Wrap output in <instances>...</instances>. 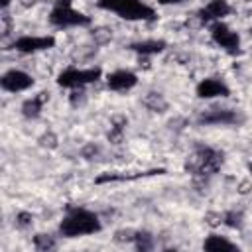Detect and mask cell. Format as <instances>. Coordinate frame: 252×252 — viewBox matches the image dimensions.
<instances>
[{
	"mask_svg": "<svg viewBox=\"0 0 252 252\" xmlns=\"http://www.w3.org/2000/svg\"><path fill=\"white\" fill-rule=\"evenodd\" d=\"M102 222L96 213L85 209V207H71L67 209V215L63 217L59 224V232L65 238H77L85 234H94L100 232Z\"/></svg>",
	"mask_w": 252,
	"mask_h": 252,
	"instance_id": "1",
	"label": "cell"
},
{
	"mask_svg": "<svg viewBox=\"0 0 252 252\" xmlns=\"http://www.w3.org/2000/svg\"><path fill=\"white\" fill-rule=\"evenodd\" d=\"M222 161H224L222 152H219L215 148H209V146H199L195 150V154L191 156V159L187 161V169H189L191 175L205 179V177L217 173L220 169Z\"/></svg>",
	"mask_w": 252,
	"mask_h": 252,
	"instance_id": "2",
	"label": "cell"
},
{
	"mask_svg": "<svg viewBox=\"0 0 252 252\" xmlns=\"http://www.w3.org/2000/svg\"><path fill=\"white\" fill-rule=\"evenodd\" d=\"M98 8L118 14L126 20H154L156 12L152 6L144 4L142 0H98Z\"/></svg>",
	"mask_w": 252,
	"mask_h": 252,
	"instance_id": "3",
	"label": "cell"
},
{
	"mask_svg": "<svg viewBox=\"0 0 252 252\" xmlns=\"http://www.w3.org/2000/svg\"><path fill=\"white\" fill-rule=\"evenodd\" d=\"M49 22L57 28H77V26H89L91 18L85 16L83 12H77L71 6V0H57L49 14Z\"/></svg>",
	"mask_w": 252,
	"mask_h": 252,
	"instance_id": "4",
	"label": "cell"
},
{
	"mask_svg": "<svg viewBox=\"0 0 252 252\" xmlns=\"http://www.w3.org/2000/svg\"><path fill=\"white\" fill-rule=\"evenodd\" d=\"M102 75V71L98 67H91V69H77V67H69L65 71L59 73L57 83L61 87H69V89H83L89 83L98 81Z\"/></svg>",
	"mask_w": 252,
	"mask_h": 252,
	"instance_id": "5",
	"label": "cell"
},
{
	"mask_svg": "<svg viewBox=\"0 0 252 252\" xmlns=\"http://www.w3.org/2000/svg\"><path fill=\"white\" fill-rule=\"evenodd\" d=\"M211 37H213V41H215L219 47H222V49L228 51V53H236L238 47H240V37H238V33L232 32V30H230L226 24H222L220 20L211 26Z\"/></svg>",
	"mask_w": 252,
	"mask_h": 252,
	"instance_id": "6",
	"label": "cell"
},
{
	"mask_svg": "<svg viewBox=\"0 0 252 252\" xmlns=\"http://www.w3.org/2000/svg\"><path fill=\"white\" fill-rule=\"evenodd\" d=\"M53 45H55V37L51 35H22L12 43V47L22 53H33V51L49 49Z\"/></svg>",
	"mask_w": 252,
	"mask_h": 252,
	"instance_id": "7",
	"label": "cell"
},
{
	"mask_svg": "<svg viewBox=\"0 0 252 252\" xmlns=\"http://www.w3.org/2000/svg\"><path fill=\"white\" fill-rule=\"evenodd\" d=\"M0 85L4 91L8 93H20V91H28L32 85H33V79L26 73V71H20V69H10L2 75L0 79Z\"/></svg>",
	"mask_w": 252,
	"mask_h": 252,
	"instance_id": "8",
	"label": "cell"
},
{
	"mask_svg": "<svg viewBox=\"0 0 252 252\" xmlns=\"http://www.w3.org/2000/svg\"><path fill=\"white\" fill-rule=\"evenodd\" d=\"M240 120V116L236 114V110H228V108H211L207 112H203L199 116L201 124H236Z\"/></svg>",
	"mask_w": 252,
	"mask_h": 252,
	"instance_id": "9",
	"label": "cell"
},
{
	"mask_svg": "<svg viewBox=\"0 0 252 252\" xmlns=\"http://www.w3.org/2000/svg\"><path fill=\"white\" fill-rule=\"evenodd\" d=\"M226 14H230V6L226 0H211L205 8L199 10L197 18L201 24H209V22H219Z\"/></svg>",
	"mask_w": 252,
	"mask_h": 252,
	"instance_id": "10",
	"label": "cell"
},
{
	"mask_svg": "<svg viewBox=\"0 0 252 252\" xmlns=\"http://www.w3.org/2000/svg\"><path fill=\"white\" fill-rule=\"evenodd\" d=\"M138 83V77H136V73H132V71H126V69H118V71H114V73H110L108 77H106V85H108V89H112V91H130L134 85Z\"/></svg>",
	"mask_w": 252,
	"mask_h": 252,
	"instance_id": "11",
	"label": "cell"
},
{
	"mask_svg": "<svg viewBox=\"0 0 252 252\" xmlns=\"http://www.w3.org/2000/svg\"><path fill=\"white\" fill-rule=\"evenodd\" d=\"M197 94L201 98H215V96H228L230 89L220 79H203L197 85Z\"/></svg>",
	"mask_w": 252,
	"mask_h": 252,
	"instance_id": "12",
	"label": "cell"
},
{
	"mask_svg": "<svg viewBox=\"0 0 252 252\" xmlns=\"http://www.w3.org/2000/svg\"><path fill=\"white\" fill-rule=\"evenodd\" d=\"M47 98H49V93H45V91L33 94L32 98H28V100L22 104V114H24L26 118H37L39 112H41V108H43V104L47 102Z\"/></svg>",
	"mask_w": 252,
	"mask_h": 252,
	"instance_id": "13",
	"label": "cell"
},
{
	"mask_svg": "<svg viewBox=\"0 0 252 252\" xmlns=\"http://www.w3.org/2000/svg\"><path fill=\"white\" fill-rule=\"evenodd\" d=\"M203 248L209 250V252H224V250H238V246L230 240H226L224 236H219V234H211L205 238L203 242Z\"/></svg>",
	"mask_w": 252,
	"mask_h": 252,
	"instance_id": "14",
	"label": "cell"
},
{
	"mask_svg": "<svg viewBox=\"0 0 252 252\" xmlns=\"http://www.w3.org/2000/svg\"><path fill=\"white\" fill-rule=\"evenodd\" d=\"M130 49H134V51H138L142 55H156V53L165 49V41L163 39H144V41L132 43Z\"/></svg>",
	"mask_w": 252,
	"mask_h": 252,
	"instance_id": "15",
	"label": "cell"
},
{
	"mask_svg": "<svg viewBox=\"0 0 252 252\" xmlns=\"http://www.w3.org/2000/svg\"><path fill=\"white\" fill-rule=\"evenodd\" d=\"M142 102H144V106H146L148 110H152V112H163V110L167 108V100H165L159 93H148Z\"/></svg>",
	"mask_w": 252,
	"mask_h": 252,
	"instance_id": "16",
	"label": "cell"
},
{
	"mask_svg": "<svg viewBox=\"0 0 252 252\" xmlns=\"http://www.w3.org/2000/svg\"><path fill=\"white\" fill-rule=\"evenodd\" d=\"M124 126H126V118L124 116H114L112 118V128H110V134H108V140L118 144L122 140V132H124Z\"/></svg>",
	"mask_w": 252,
	"mask_h": 252,
	"instance_id": "17",
	"label": "cell"
},
{
	"mask_svg": "<svg viewBox=\"0 0 252 252\" xmlns=\"http://www.w3.org/2000/svg\"><path fill=\"white\" fill-rule=\"evenodd\" d=\"M134 244H136L138 250H152L154 248V236L146 230H140L134 236Z\"/></svg>",
	"mask_w": 252,
	"mask_h": 252,
	"instance_id": "18",
	"label": "cell"
},
{
	"mask_svg": "<svg viewBox=\"0 0 252 252\" xmlns=\"http://www.w3.org/2000/svg\"><path fill=\"white\" fill-rule=\"evenodd\" d=\"M33 246L37 250H41V252H47V250H53L55 248V240L49 234H35L33 236Z\"/></svg>",
	"mask_w": 252,
	"mask_h": 252,
	"instance_id": "19",
	"label": "cell"
},
{
	"mask_svg": "<svg viewBox=\"0 0 252 252\" xmlns=\"http://www.w3.org/2000/svg\"><path fill=\"white\" fill-rule=\"evenodd\" d=\"M222 222L230 228H240L242 226V213L240 211H228L222 215Z\"/></svg>",
	"mask_w": 252,
	"mask_h": 252,
	"instance_id": "20",
	"label": "cell"
},
{
	"mask_svg": "<svg viewBox=\"0 0 252 252\" xmlns=\"http://www.w3.org/2000/svg\"><path fill=\"white\" fill-rule=\"evenodd\" d=\"M93 39H94V43H98V45L108 43V41L112 39V32H110L108 28H96V30L93 32Z\"/></svg>",
	"mask_w": 252,
	"mask_h": 252,
	"instance_id": "21",
	"label": "cell"
},
{
	"mask_svg": "<svg viewBox=\"0 0 252 252\" xmlns=\"http://www.w3.org/2000/svg\"><path fill=\"white\" fill-rule=\"evenodd\" d=\"M32 222H33V217L30 213L22 211V213L16 215V226L18 228H28V226H32Z\"/></svg>",
	"mask_w": 252,
	"mask_h": 252,
	"instance_id": "22",
	"label": "cell"
},
{
	"mask_svg": "<svg viewBox=\"0 0 252 252\" xmlns=\"http://www.w3.org/2000/svg\"><path fill=\"white\" fill-rule=\"evenodd\" d=\"M39 142H41V146H49V148H55V146H57V138H55V134H51V132L43 134V136L39 138Z\"/></svg>",
	"mask_w": 252,
	"mask_h": 252,
	"instance_id": "23",
	"label": "cell"
},
{
	"mask_svg": "<svg viewBox=\"0 0 252 252\" xmlns=\"http://www.w3.org/2000/svg\"><path fill=\"white\" fill-rule=\"evenodd\" d=\"M159 4H179V2H183V0H158Z\"/></svg>",
	"mask_w": 252,
	"mask_h": 252,
	"instance_id": "24",
	"label": "cell"
},
{
	"mask_svg": "<svg viewBox=\"0 0 252 252\" xmlns=\"http://www.w3.org/2000/svg\"><path fill=\"white\" fill-rule=\"evenodd\" d=\"M10 2H12V0H2L0 4H2V8H8V4H10Z\"/></svg>",
	"mask_w": 252,
	"mask_h": 252,
	"instance_id": "25",
	"label": "cell"
}]
</instances>
